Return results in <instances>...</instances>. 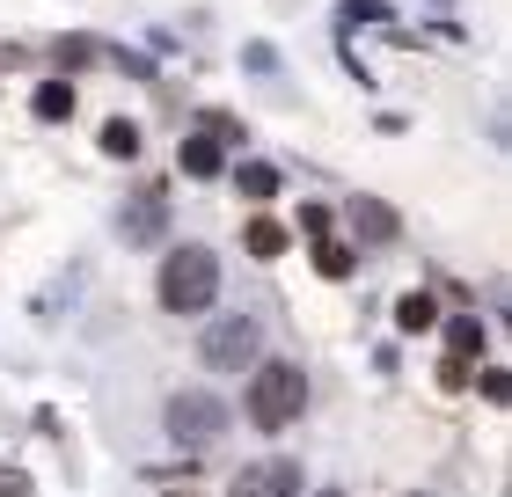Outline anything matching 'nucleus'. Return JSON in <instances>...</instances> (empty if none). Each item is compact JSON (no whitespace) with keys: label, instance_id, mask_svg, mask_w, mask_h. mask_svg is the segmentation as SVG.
I'll return each mask as SVG.
<instances>
[{"label":"nucleus","instance_id":"f257e3e1","mask_svg":"<svg viewBox=\"0 0 512 497\" xmlns=\"http://www.w3.org/2000/svg\"><path fill=\"white\" fill-rule=\"evenodd\" d=\"M154 293L169 315H205L220 293V264H213V249H169L161 256V278H154Z\"/></svg>","mask_w":512,"mask_h":497},{"label":"nucleus","instance_id":"f03ea898","mask_svg":"<svg viewBox=\"0 0 512 497\" xmlns=\"http://www.w3.org/2000/svg\"><path fill=\"white\" fill-rule=\"evenodd\" d=\"M300 410H308V373H300L293 359L256 366V381H249V424L256 432H286Z\"/></svg>","mask_w":512,"mask_h":497},{"label":"nucleus","instance_id":"7ed1b4c3","mask_svg":"<svg viewBox=\"0 0 512 497\" xmlns=\"http://www.w3.org/2000/svg\"><path fill=\"white\" fill-rule=\"evenodd\" d=\"M220 432H227V402L220 395H205V388L169 395V439L176 446H213Z\"/></svg>","mask_w":512,"mask_h":497},{"label":"nucleus","instance_id":"20e7f679","mask_svg":"<svg viewBox=\"0 0 512 497\" xmlns=\"http://www.w3.org/2000/svg\"><path fill=\"white\" fill-rule=\"evenodd\" d=\"M256 344H264V329H256L249 315H220L213 329H205V366H220V373H242L256 359Z\"/></svg>","mask_w":512,"mask_h":497},{"label":"nucleus","instance_id":"39448f33","mask_svg":"<svg viewBox=\"0 0 512 497\" xmlns=\"http://www.w3.org/2000/svg\"><path fill=\"white\" fill-rule=\"evenodd\" d=\"M300 490V461H256L235 476V497H293Z\"/></svg>","mask_w":512,"mask_h":497},{"label":"nucleus","instance_id":"423d86ee","mask_svg":"<svg viewBox=\"0 0 512 497\" xmlns=\"http://www.w3.org/2000/svg\"><path fill=\"white\" fill-rule=\"evenodd\" d=\"M161 227H169V198H161V191H147V198L125 212V242H154Z\"/></svg>","mask_w":512,"mask_h":497},{"label":"nucleus","instance_id":"0eeeda50","mask_svg":"<svg viewBox=\"0 0 512 497\" xmlns=\"http://www.w3.org/2000/svg\"><path fill=\"white\" fill-rule=\"evenodd\" d=\"M352 227L366 234V242H395V227H403V220H395L381 198H352Z\"/></svg>","mask_w":512,"mask_h":497},{"label":"nucleus","instance_id":"6e6552de","mask_svg":"<svg viewBox=\"0 0 512 497\" xmlns=\"http://www.w3.org/2000/svg\"><path fill=\"white\" fill-rule=\"evenodd\" d=\"M476 351H483V322L476 315H454L447 322V366H469Z\"/></svg>","mask_w":512,"mask_h":497},{"label":"nucleus","instance_id":"1a4fd4ad","mask_svg":"<svg viewBox=\"0 0 512 497\" xmlns=\"http://www.w3.org/2000/svg\"><path fill=\"white\" fill-rule=\"evenodd\" d=\"M176 161H183V176H198V183H205V176H220V139H183V154H176Z\"/></svg>","mask_w":512,"mask_h":497},{"label":"nucleus","instance_id":"9d476101","mask_svg":"<svg viewBox=\"0 0 512 497\" xmlns=\"http://www.w3.org/2000/svg\"><path fill=\"white\" fill-rule=\"evenodd\" d=\"M37 117H44V125H59V117H74V88H66V81H44L37 88V103H30Z\"/></svg>","mask_w":512,"mask_h":497},{"label":"nucleus","instance_id":"9b49d317","mask_svg":"<svg viewBox=\"0 0 512 497\" xmlns=\"http://www.w3.org/2000/svg\"><path fill=\"white\" fill-rule=\"evenodd\" d=\"M242 249L249 256H278V249H286V227H278V220H249L242 227Z\"/></svg>","mask_w":512,"mask_h":497},{"label":"nucleus","instance_id":"f8f14e48","mask_svg":"<svg viewBox=\"0 0 512 497\" xmlns=\"http://www.w3.org/2000/svg\"><path fill=\"white\" fill-rule=\"evenodd\" d=\"M395 322H403V329H432V322H439L432 293H403V300H395Z\"/></svg>","mask_w":512,"mask_h":497},{"label":"nucleus","instance_id":"ddd939ff","mask_svg":"<svg viewBox=\"0 0 512 497\" xmlns=\"http://www.w3.org/2000/svg\"><path fill=\"white\" fill-rule=\"evenodd\" d=\"M103 154H118V161L139 154V125H132V117H110V125H103Z\"/></svg>","mask_w":512,"mask_h":497},{"label":"nucleus","instance_id":"4468645a","mask_svg":"<svg viewBox=\"0 0 512 497\" xmlns=\"http://www.w3.org/2000/svg\"><path fill=\"white\" fill-rule=\"evenodd\" d=\"M315 271H322V278H344V271H352V249L322 234V242H315Z\"/></svg>","mask_w":512,"mask_h":497},{"label":"nucleus","instance_id":"2eb2a0df","mask_svg":"<svg viewBox=\"0 0 512 497\" xmlns=\"http://www.w3.org/2000/svg\"><path fill=\"white\" fill-rule=\"evenodd\" d=\"M278 191V169H264V161H249L242 169V198H271Z\"/></svg>","mask_w":512,"mask_h":497},{"label":"nucleus","instance_id":"dca6fc26","mask_svg":"<svg viewBox=\"0 0 512 497\" xmlns=\"http://www.w3.org/2000/svg\"><path fill=\"white\" fill-rule=\"evenodd\" d=\"M300 227H308L315 242H322V234H330V205H300Z\"/></svg>","mask_w":512,"mask_h":497},{"label":"nucleus","instance_id":"f3484780","mask_svg":"<svg viewBox=\"0 0 512 497\" xmlns=\"http://www.w3.org/2000/svg\"><path fill=\"white\" fill-rule=\"evenodd\" d=\"M0 497H30V483H22V476H8V483H0Z\"/></svg>","mask_w":512,"mask_h":497},{"label":"nucleus","instance_id":"a211bd4d","mask_svg":"<svg viewBox=\"0 0 512 497\" xmlns=\"http://www.w3.org/2000/svg\"><path fill=\"white\" fill-rule=\"evenodd\" d=\"M315 497H344V490H315Z\"/></svg>","mask_w":512,"mask_h":497},{"label":"nucleus","instance_id":"6ab92c4d","mask_svg":"<svg viewBox=\"0 0 512 497\" xmlns=\"http://www.w3.org/2000/svg\"><path fill=\"white\" fill-rule=\"evenodd\" d=\"M417 497H425V490H417Z\"/></svg>","mask_w":512,"mask_h":497}]
</instances>
